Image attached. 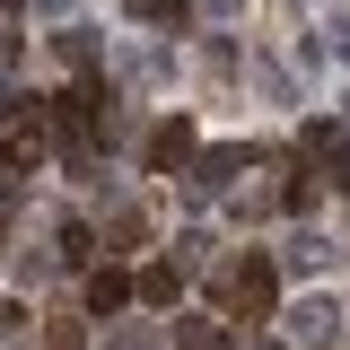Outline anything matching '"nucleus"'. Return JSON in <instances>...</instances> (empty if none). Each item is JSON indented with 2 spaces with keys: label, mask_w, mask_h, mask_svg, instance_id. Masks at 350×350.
Returning a JSON list of instances; mask_svg holds the SVG:
<instances>
[{
  "label": "nucleus",
  "mask_w": 350,
  "mask_h": 350,
  "mask_svg": "<svg viewBox=\"0 0 350 350\" xmlns=\"http://www.w3.org/2000/svg\"><path fill=\"white\" fill-rule=\"evenodd\" d=\"M324 262H333V237L298 228V237H289V271H324Z\"/></svg>",
  "instance_id": "obj_9"
},
{
  "label": "nucleus",
  "mask_w": 350,
  "mask_h": 350,
  "mask_svg": "<svg viewBox=\"0 0 350 350\" xmlns=\"http://www.w3.org/2000/svg\"><path fill=\"white\" fill-rule=\"evenodd\" d=\"M131 298H140V280H131V271H114V262H96V271H88V315H123Z\"/></svg>",
  "instance_id": "obj_4"
},
{
  "label": "nucleus",
  "mask_w": 350,
  "mask_h": 350,
  "mask_svg": "<svg viewBox=\"0 0 350 350\" xmlns=\"http://www.w3.org/2000/svg\"><path fill=\"white\" fill-rule=\"evenodd\" d=\"M333 333H342V306L324 298V289H315V298H298V306H289V342H298V350H324V342H333Z\"/></svg>",
  "instance_id": "obj_3"
},
{
  "label": "nucleus",
  "mask_w": 350,
  "mask_h": 350,
  "mask_svg": "<svg viewBox=\"0 0 350 350\" xmlns=\"http://www.w3.org/2000/svg\"><path fill=\"white\" fill-rule=\"evenodd\" d=\"M184 158H193V123L175 114V123H158V131H149V167H158V175H175Z\"/></svg>",
  "instance_id": "obj_6"
},
{
  "label": "nucleus",
  "mask_w": 350,
  "mask_h": 350,
  "mask_svg": "<svg viewBox=\"0 0 350 350\" xmlns=\"http://www.w3.org/2000/svg\"><path fill=\"white\" fill-rule=\"evenodd\" d=\"M27 9H44V18H70V9H79V0H27Z\"/></svg>",
  "instance_id": "obj_16"
},
{
  "label": "nucleus",
  "mask_w": 350,
  "mask_h": 350,
  "mask_svg": "<svg viewBox=\"0 0 350 350\" xmlns=\"http://www.w3.org/2000/svg\"><path fill=\"white\" fill-rule=\"evenodd\" d=\"M245 167V149H202V158H193V175H184V184H193V202H211V193H228V175Z\"/></svg>",
  "instance_id": "obj_5"
},
{
  "label": "nucleus",
  "mask_w": 350,
  "mask_h": 350,
  "mask_svg": "<svg viewBox=\"0 0 350 350\" xmlns=\"http://www.w3.org/2000/svg\"><path fill=\"white\" fill-rule=\"evenodd\" d=\"M114 237H123V245H140V237H149V219L131 211V202H114Z\"/></svg>",
  "instance_id": "obj_14"
},
{
  "label": "nucleus",
  "mask_w": 350,
  "mask_h": 350,
  "mask_svg": "<svg viewBox=\"0 0 350 350\" xmlns=\"http://www.w3.org/2000/svg\"><path fill=\"white\" fill-rule=\"evenodd\" d=\"M0 158H9V175L44 158V114H36V96H27V105H18V114L0 123Z\"/></svg>",
  "instance_id": "obj_1"
},
{
  "label": "nucleus",
  "mask_w": 350,
  "mask_h": 350,
  "mask_svg": "<svg viewBox=\"0 0 350 350\" xmlns=\"http://www.w3.org/2000/svg\"><path fill=\"white\" fill-rule=\"evenodd\" d=\"M96 254V237H88L79 219H62V228H53V262H88Z\"/></svg>",
  "instance_id": "obj_10"
},
{
  "label": "nucleus",
  "mask_w": 350,
  "mask_h": 350,
  "mask_svg": "<svg viewBox=\"0 0 350 350\" xmlns=\"http://www.w3.org/2000/svg\"><path fill=\"white\" fill-rule=\"evenodd\" d=\"M131 18H140V27H184L193 0H131Z\"/></svg>",
  "instance_id": "obj_12"
},
{
  "label": "nucleus",
  "mask_w": 350,
  "mask_h": 350,
  "mask_svg": "<svg viewBox=\"0 0 350 350\" xmlns=\"http://www.w3.org/2000/svg\"><path fill=\"white\" fill-rule=\"evenodd\" d=\"M306 149L324 158V184H333V193H350V140H342V131H324V123H315V131H306Z\"/></svg>",
  "instance_id": "obj_7"
},
{
  "label": "nucleus",
  "mask_w": 350,
  "mask_h": 350,
  "mask_svg": "<svg viewBox=\"0 0 350 350\" xmlns=\"http://www.w3.org/2000/svg\"><path fill=\"white\" fill-rule=\"evenodd\" d=\"M175 342H184V350H237V342L211 324V315H184V324H175Z\"/></svg>",
  "instance_id": "obj_11"
},
{
  "label": "nucleus",
  "mask_w": 350,
  "mask_h": 350,
  "mask_svg": "<svg viewBox=\"0 0 350 350\" xmlns=\"http://www.w3.org/2000/svg\"><path fill=\"white\" fill-rule=\"evenodd\" d=\"M140 298H149V306H175V298H184V262H149V271H140Z\"/></svg>",
  "instance_id": "obj_8"
},
{
  "label": "nucleus",
  "mask_w": 350,
  "mask_h": 350,
  "mask_svg": "<svg viewBox=\"0 0 350 350\" xmlns=\"http://www.w3.org/2000/svg\"><path fill=\"white\" fill-rule=\"evenodd\" d=\"M333 62H350V18H333V44H324Z\"/></svg>",
  "instance_id": "obj_15"
},
{
  "label": "nucleus",
  "mask_w": 350,
  "mask_h": 350,
  "mask_svg": "<svg viewBox=\"0 0 350 350\" xmlns=\"http://www.w3.org/2000/svg\"><path fill=\"white\" fill-rule=\"evenodd\" d=\"M228 298L245 306V315H271V298H280V271H271L262 254H245L237 271H228Z\"/></svg>",
  "instance_id": "obj_2"
},
{
  "label": "nucleus",
  "mask_w": 350,
  "mask_h": 350,
  "mask_svg": "<svg viewBox=\"0 0 350 350\" xmlns=\"http://www.w3.org/2000/svg\"><path fill=\"white\" fill-rule=\"evenodd\" d=\"M105 350H167V342H158L149 324H114V333H105Z\"/></svg>",
  "instance_id": "obj_13"
}]
</instances>
